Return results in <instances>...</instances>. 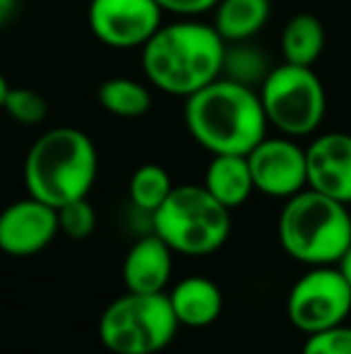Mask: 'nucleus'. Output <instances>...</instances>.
<instances>
[{
	"instance_id": "13",
	"label": "nucleus",
	"mask_w": 351,
	"mask_h": 354,
	"mask_svg": "<svg viewBox=\"0 0 351 354\" xmlns=\"http://www.w3.org/2000/svg\"><path fill=\"white\" fill-rule=\"evenodd\" d=\"M123 284L126 292L159 294L166 289L174 272V251L157 236H142L123 258Z\"/></svg>"
},
{
	"instance_id": "10",
	"label": "nucleus",
	"mask_w": 351,
	"mask_h": 354,
	"mask_svg": "<svg viewBox=\"0 0 351 354\" xmlns=\"http://www.w3.org/2000/svg\"><path fill=\"white\" fill-rule=\"evenodd\" d=\"M255 191L270 198H291L308 188L305 149L294 138H263L248 154Z\"/></svg>"
},
{
	"instance_id": "11",
	"label": "nucleus",
	"mask_w": 351,
	"mask_h": 354,
	"mask_svg": "<svg viewBox=\"0 0 351 354\" xmlns=\"http://www.w3.org/2000/svg\"><path fill=\"white\" fill-rule=\"evenodd\" d=\"M58 229L56 207L27 196L0 212V251L14 258H27L51 246Z\"/></svg>"
},
{
	"instance_id": "4",
	"label": "nucleus",
	"mask_w": 351,
	"mask_h": 354,
	"mask_svg": "<svg viewBox=\"0 0 351 354\" xmlns=\"http://www.w3.org/2000/svg\"><path fill=\"white\" fill-rule=\"evenodd\" d=\"M279 243L294 261L305 266H334L351 243L349 205L303 188L286 198L277 222Z\"/></svg>"
},
{
	"instance_id": "6",
	"label": "nucleus",
	"mask_w": 351,
	"mask_h": 354,
	"mask_svg": "<svg viewBox=\"0 0 351 354\" xmlns=\"http://www.w3.org/2000/svg\"><path fill=\"white\" fill-rule=\"evenodd\" d=\"M178 328L166 292H126L99 318V340L111 354H157L174 342Z\"/></svg>"
},
{
	"instance_id": "21",
	"label": "nucleus",
	"mask_w": 351,
	"mask_h": 354,
	"mask_svg": "<svg viewBox=\"0 0 351 354\" xmlns=\"http://www.w3.org/2000/svg\"><path fill=\"white\" fill-rule=\"evenodd\" d=\"M3 111L19 126H39V123L46 121L48 104L43 94H39L32 87H10Z\"/></svg>"
},
{
	"instance_id": "22",
	"label": "nucleus",
	"mask_w": 351,
	"mask_h": 354,
	"mask_svg": "<svg viewBox=\"0 0 351 354\" xmlns=\"http://www.w3.org/2000/svg\"><path fill=\"white\" fill-rule=\"evenodd\" d=\"M56 212H58V229L68 239H87L97 229V210L89 203V198L66 203Z\"/></svg>"
},
{
	"instance_id": "1",
	"label": "nucleus",
	"mask_w": 351,
	"mask_h": 354,
	"mask_svg": "<svg viewBox=\"0 0 351 354\" xmlns=\"http://www.w3.org/2000/svg\"><path fill=\"white\" fill-rule=\"evenodd\" d=\"M140 51L152 87L188 99L221 77L226 41L212 24L188 17L161 24Z\"/></svg>"
},
{
	"instance_id": "2",
	"label": "nucleus",
	"mask_w": 351,
	"mask_h": 354,
	"mask_svg": "<svg viewBox=\"0 0 351 354\" xmlns=\"http://www.w3.org/2000/svg\"><path fill=\"white\" fill-rule=\"evenodd\" d=\"M185 128L210 154H248L267 136V116L255 87L217 77L185 99Z\"/></svg>"
},
{
	"instance_id": "26",
	"label": "nucleus",
	"mask_w": 351,
	"mask_h": 354,
	"mask_svg": "<svg viewBox=\"0 0 351 354\" xmlns=\"http://www.w3.org/2000/svg\"><path fill=\"white\" fill-rule=\"evenodd\" d=\"M334 266H337V270L342 272V277L347 280L349 289H351V243H349V248L342 253V258H339V261L334 263Z\"/></svg>"
},
{
	"instance_id": "3",
	"label": "nucleus",
	"mask_w": 351,
	"mask_h": 354,
	"mask_svg": "<svg viewBox=\"0 0 351 354\" xmlns=\"http://www.w3.org/2000/svg\"><path fill=\"white\" fill-rule=\"evenodd\" d=\"M99 154L80 128L61 126L39 136L24 159L27 196L61 207L87 198L97 183Z\"/></svg>"
},
{
	"instance_id": "23",
	"label": "nucleus",
	"mask_w": 351,
	"mask_h": 354,
	"mask_svg": "<svg viewBox=\"0 0 351 354\" xmlns=\"http://www.w3.org/2000/svg\"><path fill=\"white\" fill-rule=\"evenodd\" d=\"M301 354H351V328L334 326L308 335Z\"/></svg>"
},
{
	"instance_id": "9",
	"label": "nucleus",
	"mask_w": 351,
	"mask_h": 354,
	"mask_svg": "<svg viewBox=\"0 0 351 354\" xmlns=\"http://www.w3.org/2000/svg\"><path fill=\"white\" fill-rule=\"evenodd\" d=\"M87 22L92 34L108 48H142L164 24L157 0H89Z\"/></svg>"
},
{
	"instance_id": "7",
	"label": "nucleus",
	"mask_w": 351,
	"mask_h": 354,
	"mask_svg": "<svg viewBox=\"0 0 351 354\" xmlns=\"http://www.w3.org/2000/svg\"><path fill=\"white\" fill-rule=\"evenodd\" d=\"M267 123L289 138L313 136L328 111L323 80L313 68L279 63L258 87Z\"/></svg>"
},
{
	"instance_id": "14",
	"label": "nucleus",
	"mask_w": 351,
	"mask_h": 354,
	"mask_svg": "<svg viewBox=\"0 0 351 354\" xmlns=\"http://www.w3.org/2000/svg\"><path fill=\"white\" fill-rule=\"evenodd\" d=\"M178 326L183 328H207L224 311V297L214 280L202 275H190L181 280L169 292Z\"/></svg>"
},
{
	"instance_id": "19",
	"label": "nucleus",
	"mask_w": 351,
	"mask_h": 354,
	"mask_svg": "<svg viewBox=\"0 0 351 354\" xmlns=\"http://www.w3.org/2000/svg\"><path fill=\"white\" fill-rule=\"evenodd\" d=\"M270 71H272L270 58L250 41L226 44L224 63H221V77L248 84V87H260L263 80L270 75Z\"/></svg>"
},
{
	"instance_id": "18",
	"label": "nucleus",
	"mask_w": 351,
	"mask_h": 354,
	"mask_svg": "<svg viewBox=\"0 0 351 354\" xmlns=\"http://www.w3.org/2000/svg\"><path fill=\"white\" fill-rule=\"evenodd\" d=\"M99 104L118 118H140L152 109V92L132 77H108L99 87Z\"/></svg>"
},
{
	"instance_id": "24",
	"label": "nucleus",
	"mask_w": 351,
	"mask_h": 354,
	"mask_svg": "<svg viewBox=\"0 0 351 354\" xmlns=\"http://www.w3.org/2000/svg\"><path fill=\"white\" fill-rule=\"evenodd\" d=\"M164 12H174L178 17H200L212 12L219 0H157Z\"/></svg>"
},
{
	"instance_id": "16",
	"label": "nucleus",
	"mask_w": 351,
	"mask_h": 354,
	"mask_svg": "<svg viewBox=\"0 0 351 354\" xmlns=\"http://www.w3.org/2000/svg\"><path fill=\"white\" fill-rule=\"evenodd\" d=\"M212 12H214L212 27L226 44L250 41L270 22L272 3L270 0H219Z\"/></svg>"
},
{
	"instance_id": "8",
	"label": "nucleus",
	"mask_w": 351,
	"mask_h": 354,
	"mask_svg": "<svg viewBox=\"0 0 351 354\" xmlns=\"http://www.w3.org/2000/svg\"><path fill=\"white\" fill-rule=\"evenodd\" d=\"M349 313L351 289L337 266H313L286 297V316L305 335L342 326Z\"/></svg>"
},
{
	"instance_id": "5",
	"label": "nucleus",
	"mask_w": 351,
	"mask_h": 354,
	"mask_svg": "<svg viewBox=\"0 0 351 354\" xmlns=\"http://www.w3.org/2000/svg\"><path fill=\"white\" fill-rule=\"evenodd\" d=\"M154 234L181 256H210L231 234V210L205 186H174L152 214Z\"/></svg>"
},
{
	"instance_id": "17",
	"label": "nucleus",
	"mask_w": 351,
	"mask_h": 354,
	"mask_svg": "<svg viewBox=\"0 0 351 354\" xmlns=\"http://www.w3.org/2000/svg\"><path fill=\"white\" fill-rule=\"evenodd\" d=\"M281 58L284 63L313 68L325 51V27L315 15L299 12L281 29Z\"/></svg>"
},
{
	"instance_id": "27",
	"label": "nucleus",
	"mask_w": 351,
	"mask_h": 354,
	"mask_svg": "<svg viewBox=\"0 0 351 354\" xmlns=\"http://www.w3.org/2000/svg\"><path fill=\"white\" fill-rule=\"evenodd\" d=\"M8 92H10V84H8V80H5V75L0 73V109H3L5 97H8Z\"/></svg>"
},
{
	"instance_id": "25",
	"label": "nucleus",
	"mask_w": 351,
	"mask_h": 354,
	"mask_svg": "<svg viewBox=\"0 0 351 354\" xmlns=\"http://www.w3.org/2000/svg\"><path fill=\"white\" fill-rule=\"evenodd\" d=\"M17 8L19 0H0V27H5L17 15Z\"/></svg>"
},
{
	"instance_id": "15",
	"label": "nucleus",
	"mask_w": 351,
	"mask_h": 354,
	"mask_svg": "<svg viewBox=\"0 0 351 354\" xmlns=\"http://www.w3.org/2000/svg\"><path fill=\"white\" fill-rule=\"evenodd\" d=\"M202 186L224 207H241L255 193L253 174L245 154H212Z\"/></svg>"
},
{
	"instance_id": "12",
	"label": "nucleus",
	"mask_w": 351,
	"mask_h": 354,
	"mask_svg": "<svg viewBox=\"0 0 351 354\" xmlns=\"http://www.w3.org/2000/svg\"><path fill=\"white\" fill-rule=\"evenodd\" d=\"M308 188L351 205V133H323L305 147Z\"/></svg>"
},
{
	"instance_id": "20",
	"label": "nucleus",
	"mask_w": 351,
	"mask_h": 354,
	"mask_svg": "<svg viewBox=\"0 0 351 354\" xmlns=\"http://www.w3.org/2000/svg\"><path fill=\"white\" fill-rule=\"evenodd\" d=\"M171 191H174V181L169 171L159 164H142L140 169H135V174L130 176V186H128L130 203L150 217L159 210V205L169 198Z\"/></svg>"
}]
</instances>
